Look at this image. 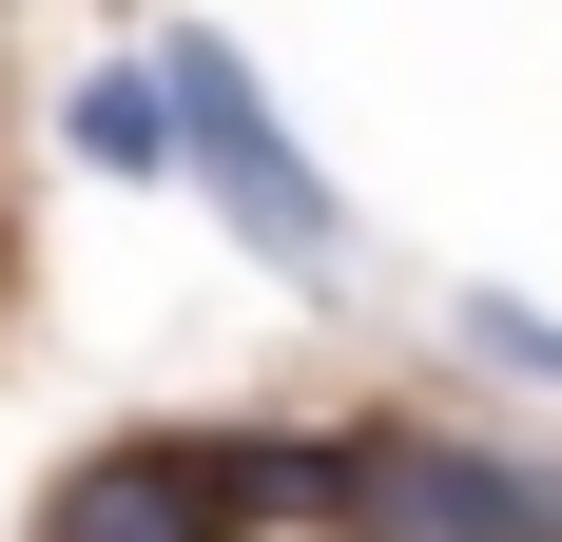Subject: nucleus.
Here are the masks:
<instances>
[{
  "label": "nucleus",
  "mask_w": 562,
  "mask_h": 542,
  "mask_svg": "<svg viewBox=\"0 0 562 542\" xmlns=\"http://www.w3.org/2000/svg\"><path fill=\"white\" fill-rule=\"evenodd\" d=\"M40 542H349L330 427H116L40 485Z\"/></svg>",
  "instance_id": "obj_1"
},
{
  "label": "nucleus",
  "mask_w": 562,
  "mask_h": 542,
  "mask_svg": "<svg viewBox=\"0 0 562 542\" xmlns=\"http://www.w3.org/2000/svg\"><path fill=\"white\" fill-rule=\"evenodd\" d=\"M465 349H485V369H505V387H562V310H524V291H465Z\"/></svg>",
  "instance_id": "obj_5"
},
{
  "label": "nucleus",
  "mask_w": 562,
  "mask_h": 542,
  "mask_svg": "<svg viewBox=\"0 0 562 542\" xmlns=\"http://www.w3.org/2000/svg\"><path fill=\"white\" fill-rule=\"evenodd\" d=\"M136 58H156V98H175V194H214L252 271H291V291H349V194L311 174V136L272 116L252 39H233V20H175V39H136Z\"/></svg>",
  "instance_id": "obj_2"
},
{
  "label": "nucleus",
  "mask_w": 562,
  "mask_h": 542,
  "mask_svg": "<svg viewBox=\"0 0 562 542\" xmlns=\"http://www.w3.org/2000/svg\"><path fill=\"white\" fill-rule=\"evenodd\" d=\"M349 542H562V465L524 445H465V427H389L349 407Z\"/></svg>",
  "instance_id": "obj_3"
},
{
  "label": "nucleus",
  "mask_w": 562,
  "mask_h": 542,
  "mask_svg": "<svg viewBox=\"0 0 562 542\" xmlns=\"http://www.w3.org/2000/svg\"><path fill=\"white\" fill-rule=\"evenodd\" d=\"M78 156H98V174H175V98H156V58H78Z\"/></svg>",
  "instance_id": "obj_4"
}]
</instances>
